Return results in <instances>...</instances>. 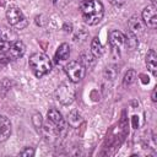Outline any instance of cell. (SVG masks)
Instances as JSON below:
<instances>
[{"instance_id": "4fadbf2b", "label": "cell", "mask_w": 157, "mask_h": 157, "mask_svg": "<svg viewBox=\"0 0 157 157\" xmlns=\"http://www.w3.org/2000/svg\"><path fill=\"white\" fill-rule=\"evenodd\" d=\"M70 56V47L67 43H61L56 52H55V55H54V59H55V63H63L65 60H67Z\"/></svg>"}, {"instance_id": "7a4b0ae2", "label": "cell", "mask_w": 157, "mask_h": 157, "mask_svg": "<svg viewBox=\"0 0 157 157\" xmlns=\"http://www.w3.org/2000/svg\"><path fill=\"white\" fill-rule=\"evenodd\" d=\"M28 64H29V67L32 69L34 76L38 78L49 74L52 70V66H53L52 60L44 53H33L29 56Z\"/></svg>"}, {"instance_id": "7c38bea8", "label": "cell", "mask_w": 157, "mask_h": 157, "mask_svg": "<svg viewBox=\"0 0 157 157\" xmlns=\"http://www.w3.org/2000/svg\"><path fill=\"white\" fill-rule=\"evenodd\" d=\"M145 63H146V66H147L148 71L153 76H156L157 75V54H156L155 49H150L147 52Z\"/></svg>"}, {"instance_id": "603a6c76", "label": "cell", "mask_w": 157, "mask_h": 157, "mask_svg": "<svg viewBox=\"0 0 157 157\" xmlns=\"http://www.w3.org/2000/svg\"><path fill=\"white\" fill-rule=\"evenodd\" d=\"M151 1H152V4H153V5H156V2H157V0H151Z\"/></svg>"}, {"instance_id": "44dd1931", "label": "cell", "mask_w": 157, "mask_h": 157, "mask_svg": "<svg viewBox=\"0 0 157 157\" xmlns=\"http://www.w3.org/2000/svg\"><path fill=\"white\" fill-rule=\"evenodd\" d=\"M114 6H121L124 2H125V0H109Z\"/></svg>"}, {"instance_id": "277c9868", "label": "cell", "mask_w": 157, "mask_h": 157, "mask_svg": "<svg viewBox=\"0 0 157 157\" xmlns=\"http://www.w3.org/2000/svg\"><path fill=\"white\" fill-rule=\"evenodd\" d=\"M55 96L61 104L69 105L75 101V88L70 82H61L56 88Z\"/></svg>"}, {"instance_id": "ac0fdd59", "label": "cell", "mask_w": 157, "mask_h": 157, "mask_svg": "<svg viewBox=\"0 0 157 157\" xmlns=\"http://www.w3.org/2000/svg\"><path fill=\"white\" fill-rule=\"evenodd\" d=\"M125 44H126L129 48L134 49V48L139 44V42H137V37L130 32L128 36H125Z\"/></svg>"}, {"instance_id": "9a60e30c", "label": "cell", "mask_w": 157, "mask_h": 157, "mask_svg": "<svg viewBox=\"0 0 157 157\" xmlns=\"http://www.w3.org/2000/svg\"><path fill=\"white\" fill-rule=\"evenodd\" d=\"M91 53L94 58H99L103 55L104 53V48L102 45V43L99 42V39L97 37H94L92 40H91Z\"/></svg>"}, {"instance_id": "52a82bcc", "label": "cell", "mask_w": 157, "mask_h": 157, "mask_svg": "<svg viewBox=\"0 0 157 157\" xmlns=\"http://www.w3.org/2000/svg\"><path fill=\"white\" fill-rule=\"evenodd\" d=\"M26 53V45L21 40H15L11 43L10 48L7 49V52L5 53L7 55V58L10 60H17L20 58H22Z\"/></svg>"}, {"instance_id": "8992f818", "label": "cell", "mask_w": 157, "mask_h": 157, "mask_svg": "<svg viewBox=\"0 0 157 157\" xmlns=\"http://www.w3.org/2000/svg\"><path fill=\"white\" fill-rule=\"evenodd\" d=\"M141 15H142V22L147 27H150L152 29H155L157 27V7H156V5H153V4L147 5L142 10Z\"/></svg>"}, {"instance_id": "3957f363", "label": "cell", "mask_w": 157, "mask_h": 157, "mask_svg": "<svg viewBox=\"0 0 157 157\" xmlns=\"http://www.w3.org/2000/svg\"><path fill=\"white\" fill-rule=\"evenodd\" d=\"M65 72L70 80V82H80L85 75H86V66L77 60L70 61L67 65H65Z\"/></svg>"}, {"instance_id": "8fae6325", "label": "cell", "mask_w": 157, "mask_h": 157, "mask_svg": "<svg viewBox=\"0 0 157 157\" xmlns=\"http://www.w3.org/2000/svg\"><path fill=\"white\" fill-rule=\"evenodd\" d=\"M11 135V123L5 115H0V142L6 141Z\"/></svg>"}, {"instance_id": "6da1fadb", "label": "cell", "mask_w": 157, "mask_h": 157, "mask_svg": "<svg viewBox=\"0 0 157 157\" xmlns=\"http://www.w3.org/2000/svg\"><path fill=\"white\" fill-rule=\"evenodd\" d=\"M80 10L82 18L90 26L99 23L104 15L103 4L99 0H83L80 5Z\"/></svg>"}, {"instance_id": "ffe728a7", "label": "cell", "mask_w": 157, "mask_h": 157, "mask_svg": "<svg viewBox=\"0 0 157 157\" xmlns=\"http://www.w3.org/2000/svg\"><path fill=\"white\" fill-rule=\"evenodd\" d=\"M20 155L23 156V157H29V156H33L34 155V150L33 148H29V147H26L25 150H22L20 152Z\"/></svg>"}, {"instance_id": "e0dca14e", "label": "cell", "mask_w": 157, "mask_h": 157, "mask_svg": "<svg viewBox=\"0 0 157 157\" xmlns=\"http://www.w3.org/2000/svg\"><path fill=\"white\" fill-rule=\"evenodd\" d=\"M80 123H81V115L78 114V112H76V110L71 112V113L69 114V124H70L71 126L76 128Z\"/></svg>"}, {"instance_id": "5b68a950", "label": "cell", "mask_w": 157, "mask_h": 157, "mask_svg": "<svg viewBox=\"0 0 157 157\" xmlns=\"http://www.w3.org/2000/svg\"><path fill=\"white\" fill-rule=\"evenodd\" d=\"M6 20L10 26L18 28V29L25 28L27 26V20H26L23 12L17 6H10L6 10Z\"/></svg>"}, {"instance_id": "ba28073f", "label": "cell", "mask_w": 157, "mask_h": 157, "mask_svg": "<svg viewBox=\"0 0 157 157\" xmlns=\"http://www.w3.org/2000/svg\"><path fill=\"white\" fill-rule=\"evenodd\" d=\"M108 40L114 50H121L125 45V34L118 29H113L108 33Z\"/></svg>"}, {"instance_id": "d6986e66", "label": "cell", "mask_w": 157, "mask_h": 157, "mask_svg": "<svg viewBox=\"0 0 157 157\" xmlns=\"http://www.w3.org/2000/svg\"><path fill=\"white\" fill-rule=\"evenodd\" d=\"M33 124H34V126L37 129H40L42 128V117H40L39 113H36L33 115Z\"/></svg>"}, {"instance_id": "9c48e42d", "label": "cell", "mask_w": 157, "mask_h": 157, "mask_svg": "<svg viewBox=\"0 0 157 157\" xmlns=\"http://www.w3.org/2000/svg\"><path fill=\"white\" fill-rule=\"evenodd\" d=\"M47 117H48V120L55 126V131L59 132L60 130L64 129L65 126V123H64V118L61 115V113L56 109V108H50L47 113Z\"/></svg>"}, {"instance_id": "30bf717a", "label": "cell", "mask_w": 157, "mask_h": 157, "mask_svg": "<svg viewBox=\"0 0 157 157\" xmlns=\"http://www.w3.org/2000/svg\"><path fill=\"white\" fill-rule=\"evenodd\" d=\"M12 37H15V34L9 32L6 28L0 29V53H6L7 52L11 43L15 42L13 39H11Z\"/></svg>"}, {"instance_id": "2e32d148", "label": "cell", "mask_w": 157, "mask_h": 157, "mask_svg": "<svg viewBox=\"0 0 157 157\" xmlns=\"http://www.w3.org/2000/svg\"><path fill=\"white\" fill-rule=\"evenodd\" d=\"M135 78H136L135 70H132V69L131 70H128L126 74H125V76H124V78H123V85L124 86H130L131 83H134Z\"/></svg>"}, {"instance_id": "7402d4cb", "label": "cell", "mask_w": 157, "mask_h": 157, "mask_svg": "<svg viewBox=\"0 0 157 157\" xmlns=\"http://www.w3.org/2000/svg\"><path fill=\"white\" fill-rule=\"evenodd\" d=\"M152 101L153 102L157 101V98H156V88H153V91H152Z\"/></svg>"}, {"instance_id": "5bb4252c", "label": "cell", "mask_w": 157, "mask_h": 157, "mask_svg": "<svg viewBox=\"0 0 157 157\" xmlns=\"http://www.w3.org/2000/svg\"><path fill=\"white\" fill-rule=\"evenodd\" d=\"M129 28H130V32L137 37V33H142L144 31V22L139 17L132 16L129 20Z\"/></svg>"}]
</instances>
